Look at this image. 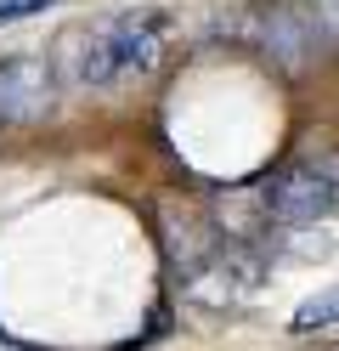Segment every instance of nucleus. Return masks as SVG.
<instances>
[{
  "instance_id": "obj_2",
  "label": "nucleus",
  "mask_w": 339,
  "mask_h": 351,
  "mask_svg": "<svg viewBox=\"0 0 339 351\" xmlns=\"http://www.w3.org/2000/svg\"><path fill=\"white\" fill-rule=\"evenodd\" d=\"M260 193H266L271 221H283V227H300V221H316V215H334L339 210V187H334L328 159L288 165V170L271 176V182H260Z\"/></svg>"
},
{
  "instance_id": "obj_7",
  "label": "nucleus",
  "mask_w": 339,
  "mask_h": 351,
  "mask_svg": "<svg viewBox=\"0 0 339 351\" xmlns=\"http://www.w3.org/2000/svg\"><path fill=\"white\" fill-rule=\"evenodd\" d=\"M334 323H339V283L323 289V295H311V300H300L294 317H288L294 335H316V328H334Z\"/></svg>"
},
{
  "instance_id": "obj_1",
  "label": "nucleus",
  "mask_w": 339,
  "mask_h": 351,
  "mask_svg": "<svg viewBox=\"0 0 339 351\" xmlns=\"http://www.w3.org/2000/svg\"><path fill=\"white\" fill-rule=\"evenodd\" d=\"M51 74L68 91H102V85L119 80V62H113V34H108V17L97 23H74L51 40Z\"/></svg>"
},
{
  "instance_id": "obj_6",
  "label": "nucleus",
  "mask_w": 339,
  "mask_h": 351,
  "mask_svg": "<svg viewBox=\"0 0 339 351\" xmlns=\"http://www.w3.org/2000/svg\"><path fill=\"white\" fill-rule=\"evenodd\" d=\"M158 238H164V255L181 272V283L221 250V227L203 221V215H192V210H181V204H158Z\"/></svg>"
},
{
  "instance_id": "obj_9",
  "label": "nucleus",
  "mask_w": 339,
  "mask_h": 351,
  "mask_svg": "<svg viewBox=\"0 0 339 351\" xmlns=\"http://www.w3.org/2000/svg\"><path fill=\"white\" fill-rule=\"evenodd\" d=\"M0 351H17V346H6V340H0Z\"/></svg>"
},
{
  "instance_id": "obj_4",
  "label": "nucleus",
  "mask_w": 339,
  "mask_h": 351,
  "mask_svg": "<svg viewBox=\"0 0 339 351\" xmlns=\"http://www.w3.org/2000/svg\"><path fill=\"white\" fill-rule=\"evenodd\" d=\"M255 283H260V255L243 250V244H226V250H215L210 261H203L181 289H187V300L210 306V312H226V306L255 295Z\"/></svg>"
},
{
  "instance_id": "obj_5",
  "label": "nucleus",
  "mask_w": 339,
  "mask_h": 351,
  "mask_svg": "<svg viewBox=\"0 0 339 351\" xmlns=\"http://www.w3.org/2000/svg\"><path fill=\"white\" fill-rule=\"evenodd\" d=\"M170 12H153V6H136L108 17V34H113V62H119V80L125 74H153L170 51Z\"/></svg>"
},
{
  "instance_id": "obj_8",
  "label": "nucleus",
  "mask_w": 339,
  "mask_h": 351,
  "mask_svg": "<svg viewBox=\"0 0 339 351\" xmlns=\"http://www.w3.org/2000/svg\"><path fill=\"white\" fill-rule=\"evenodd\" d=\"M45 6H57V0H0V23H23V17H34Z\"/></svg>"
},
{
  "instance_id": "obj_3",
  "label": "nucleus",
  "mask_w": 339,
  "mask_h": 351,
  "mask_svg": "<svg viewBox=\"0 0 339 351\" xmlns=\"http://www.w3.org/2000/svg\"><path fill=\"white\" fill-rule=\"evenodd\" d=\"M57 74H51V62L34 57V51H12V57H0V125H34L51 114V102H57Z\"/></svg>"
}]
</instances>
